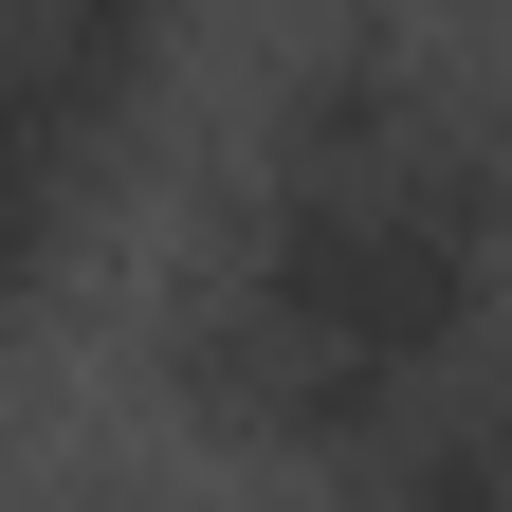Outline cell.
<instances>
[{"mask_svg":"<svg viewBox=\"0 0 512 512\" xmlns=\"http://www.w3.org/2000/svg\"><path fill=\"white\" fill-rule=\"evenodd\" d=\"M458 110H476V92L439 74V55L330 37V55H293V74H275V110H256V183H403Z\"/></svg>","mask_w":512,"mask_h":512,"instance_id":"6da1fadb","label":"cell"},{"mask_svg":"<svg viewBox=\"0 0 512 512\" xmlns=\"http://www.w3.org/2000/svg\"><path fill=\"white\" fill-rule=\"evenodd\" d=\"M165 19L183 0H0V92H19L74 165H110V128L165 74Z\"/></svg>","mask_w":512,"mask_h":512,"instance_id":"7a4b0ae2","label":"cell"},{"mask_svg":"<svg viewBox=\"0 0 512 512\" xmlns=\"http://www.w3.org/2000/svg\"><path fill=\"white\" fill-rule=\"evenodd\" d=\"M348 512H512V384L421 403V421L366 458V494H348Z\"/></svg>","mask_w":512,"mask_h":512,"instance_id":"3957f363","label":"cell"}]
</instances>
